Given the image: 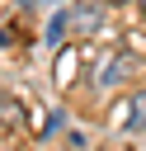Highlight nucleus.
<instances>
[{
	"mask_svg": "<svg viewBox=\"0 0 146 151\" xmlns=\"http://www.w3.org/2000/svg\"><path fill=\"white\" fill-rule=\"evenodd\" d=\"M108 5H127V0H108Z\"/></svg>",
	"mask_w": 146,
	"mask_h": 151,
	"instance_id": "423d86ee",
	"label": "nucleus"
},
{
	"mask_svg": "<svg viewBox=\"0 0 146 151\" xmlns=\"http://www.w3.org/2000/svg\"><path fill=\"white\" fill-rule=\"evenodd\" d=\"M71 24H75V28H94V24H99V5H94V9H89V5L71 9Z\"/></svg>",
	"mask_w": 146,
	"mask_h": 151,
	"instance_id": "7ed1b4c3",
	"label": "nucleus"
},
{
	"mask_svg": "<svg viewBox=\"0 0 146 151\" xmlns=\"http://www.w3.org/2000/svg\"><path fill=\"white\" fill-rule=\"evenodd\" d=\"M66 28H71V19H66V14H57V19L47 24V42H52V47H61V42H66Z\"/></svg>",
	"mask_w": 146,
	"mask_h": 151,
	"instance_id": "20e7f679",
	"label": "nucleus"
},
{
	"mask_svg": "<svg viewBox=\"0 0 146 151\" xmlns=\"http://www.w3.org/2000/svg\"><path fill=\"white\" fill-rule=\"evenodd\" d=\"M24 5H33V0H24Z\"/></svg>",
	"mask_w": 146,
	"mask_h": 151,
	"instance_id": "1a4fd4ad",
	"label": "nucleus"
},
{
	"mask_svg": "<svg viewBox=\"0 0 146 151\" xmlns=\"http://www.w3.org/2000/svg\"><path fill=\"white\" fill-rule=\"evenodd\" d=\"M0 42H9V38H5V33H0Z\"/></svg>",
	"mask_w": 146,
	"mask_h": 151,
	"instance_id": "6e6552de",
	"label": "nucleus"
},
{
	"mask_svg": "<svg viewBox=\"0 0 146 151\" xmlns=\"http://www.w3.org/2000/svg\"><path fill=\"white\" fill-rule=\"evenodd\" d=\"M118 113H122L118 127H127V132H146V90H132V99H127Z\"/></svg>",
	"mask_w": 146,
	"mask_h": 151,
	"instance_id": "f03ea898",
	"label": "nucleus"
},
{
	"mask_svg": "<svg viewBox=\"0 0 146 151\" xmlns=\"http://www.w3.org/2000/svg\"><path fill=\"white\" fill-rule=\"evenodd\" d=\"M0 123H5V127H14V123H24V109H19L14 99H0Z\"/></svg>",
	"mask_w": 146,
	"mask_h": 151,
	"instance_id": "39448f33",
	"label": "nucleus"
},
{
	"mask_svg": "<svg viewBox=\"0 0 146 151\" xmlns=\"http://www.w3.org/2000/svg\"><path fill=\"white\" fill-rule=\"evenodd\" d=\"M137 5H141V14H146V0H137Z\"/></svg>",
	"mask_w": 146,
	"mask_h": 151,
	"instance_id": "0eeeda50",
	"label": "nucleus"
},
{
	"mask_svg": "<svg viewBox=\"0 0 146 151\" xmlns=\"http://www.w3.org/2000/svg\"><path fill=\"white\" fill-rule=\"evenodd\" d=\"M137 71H141V61H137L132 52H113V57L104 61V71H99V85H104V90H118V85H127Z\"/></svg>",
	"mask_w": 146,
	"mask_h": 151,
	"instance_id": "f257e3e1",
	"label": "nucleus"
}]
</instances>
